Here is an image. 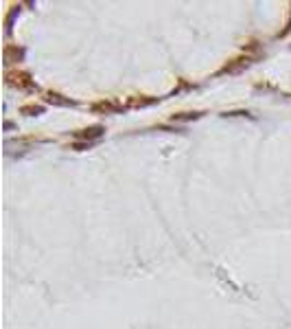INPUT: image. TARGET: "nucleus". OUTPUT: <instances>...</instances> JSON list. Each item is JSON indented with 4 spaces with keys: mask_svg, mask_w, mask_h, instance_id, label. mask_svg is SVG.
Returning a JSON list of instances; mask_svg holds the SVG:
<instances>
[{
    "mask_svg": "<svg viewBox=\"0 0 291 329\" xmlns=\"http://www.w3.org/2000/svg\"><path fill=\"white\" fill-rule=\"evenodd\" d=\"M7 77H9V84L18 86V88H31V86H33L29 75H24V72H9Z\"/></svg>",
    "mask_w": 291,
    "mask_h": 329,
    "instance_id": "f257e3e1",
    "label": "nucleus"
},
{
    "mask_svg": "<svg viewBox=\"0 0 291 329\" xmlns=\"http://www.w3.org/2000/svg\"><path fill=\"white\" fill-rule=\"evenodd\" d=\"M103 134V128H99V125H96V128H90V130H83V132H77V138H99V136H101Z\"/></svg>",
    "mask_w": 291,
    "mask_h": 329,
    "instance_id": "f03ea898",
    "label": "nucleus"
},
{
    "mask_svg": "<svg viewBox=\"0 0 291 329\" xmlns=\"http://www.w3.org/2000/svg\"><path fill=\"white\" fill-rule=\"evenodd\" d=\"M22 112H42V108H33V105H31V108H24Z\"/></svg>",
    "mask_w": 291,
    "mask_h": 329,
    "instance_id": "7ed1b4c3",
    "label": "nucleus"
}]
</instances>
